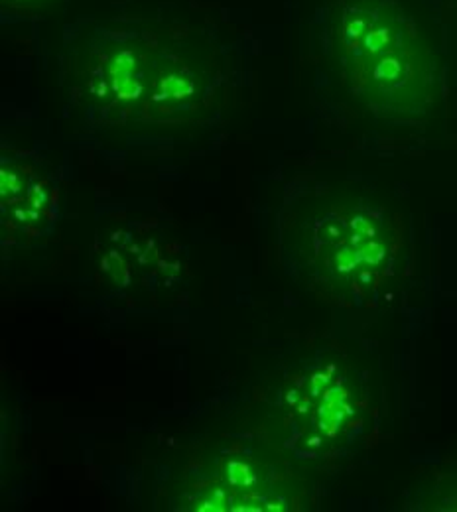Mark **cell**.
Masks as SVG:
<instances>
[{
    "label": "cell",
    "mask_w": 457,
    "mask_h": 512,
    "mask_svg": "<svg viewBox=\"0 0 457 512\" xmlns=\"http://www.w3.org/2000/svg\"><path fill=\"white\" fill-rule=\"evenodd\" d=\"M331 20L337 64L355 97L392 117L428 111L434 50L398 0H339Z\"/></svg>",
    "instance_id": "1"
},
{
    "label": "cell",
    "mask_w": 457,
    "mask_h": 512,
    "mask_svg": "<svg viewBox=\"0 0 457 512\" xmlns=\"http://www.w3.org/2000/svg\"><path fill=\"white\" fill-rule=\"evenodd\" d=\"M312 221L314 253L327 282L341 286L339 298L353 302L377 298L400 251L391 217L363 199H335Z\"/></svg>",
    "instance_id": "2"
},
{
    "label": "cell",
    "mask_w": 457,
    "mask_h": 512,
    "mask_svg": "<svg viewBox=\"0 0 457 512\" xmlns=\"http://www.w3.org/2000/svg\"><path fill=\"white\" fill-rule=\"evenodd\" d=\"M48 2H52V0H4V4H8L10 8H18V10H36Z\"/></svg>",
    "instance_id": "4"
},
{
    "label": "cell",
    "mask_w": 457,
    "mask_h": 512,
    "mask_svg": "<svg viewBox=\"0 0 457 512\" xmlns=\"http://www.w3.org/2000/svg\"><path fill=\"white\" fill-rule=\"evenodd\" d=\"M54 205V190L30 164L4 162L2 166V211L8 221L36 223Z\"/></svg>",
    "instance_id": "3"
}]
</instances>
